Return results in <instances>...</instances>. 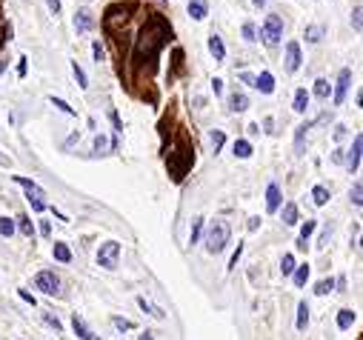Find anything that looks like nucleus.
<instances>
[{
    "label": "nucleus",
    "instance_id": "obj_55",
    "mask_svg": "<svg viewBox=\"0 0 363 340\" xmlns=\"http://www.w3.org/2000/svg\"><path fill=\"white\" fill-rule=\"evenodd\" d=\"M0 163H6V160H3V157H0Z\"/></svg>",
    "mask_w": 363,
    "mask_h": 340
},
{
    "label": "nucleus",
    "instance_id": "obj_24",
    "mask_svg": "<svg viewBox=\"0 0 363 340\" xmlns=\"http://www.w3.org/2000/svg\"><path fill=\"white\" fill-rule=\"evenodd\" d=\"M306 323H309V306H306V303H301V306H298V329H306Z\"/></svg>",
    "mask_w": 363,
    "mask_h": 340
},
{
    "label": "nucleus",
    "instance_id": "obj_8",
    "mask_svg": "<svg viewBox=\"0 0 363 340\" xmlns=\"http://www.w3.org/2000/svg\"><path fill=\"white\" fill-rule=\"evenodd\" d=\"M352 86V69H343L340 78H337V89H335V106H340L346 100V92Z\"/></svg>",
    "mask_w": 363,
    "mask_h": 340
},
{
    "label": "nucleus",
    "instance_id": "obj_38",
    "mask_svg": "<svg viewBox=\"0 0 363 340\" xmlns=\"http://www.w3.org/2000/svg\"><path fill=\"white\" fill-rule=\"evenodd\" d=\"M315 226H318L315 220H306V223H303V229H301V240H306V237H309L312 232H315Z\"/></svg>",
    "mask_w": 363,
    "mask_h": 340
},
{
    "label": "nucleus",
    "instance_id": "obj_32",
    "mask_svg": "<svg viewBox=\"0 0 363 340\" xmlns=\"http://www.w3.org/2000/svg\"><path fill=\"white\" fill-rule=\"evenodd\" d=\"M18 220H20V232H23L26 237H35V226H32V220H29L26 215H23V218H18Z\"/></svg>",
    "mask_w": 363,
    "mask_h": 340
},
{
    "label": "nucleus",
    "instance_id": "obj_25",
    "mask_svg": "<svg viewBox=\"0 0 363 340\" xmlns=\"http://www.w3.org/2000/svg\"><path fill=\"white\" fill-rule=\"evenodd\" d=\"M312 197H315L318 206H323V203L329 200V189H326V186H315V189H312Z\"/></svg>",
    "mask_w": 363,
    "mask_h": 340
},
{
    "label": "nucleus",
    "instance_id": "obj_12",
    "mask_svg": "<svg viewBox=\"0 0 363 340\" xmlns=\"http://www.w3.org/2000/svg\"><path fill=\"white\" fill-rule=\"evenodd\" d=\"M252 86L260 89L263 95H272V92H275V78H272L269 72H260V75L255 78V83H252Z\"/></svg>",
    "mask_w": 363,
    "mask_h": 340
},
{
    "label": "nucleus",
    "instance_id": "obj_21",
    "mask_svg": "<svg viewBox=\"0 0 363 340\" xmlns=\"http://www.w3.org/2000/svg\"><path fill=\"white\" fill-rule=\"evenodd\" d=\"M352 323H354V312L352 309H340V314H337V326H340V329H349Z\"/></svg>",
    "mask_w": 363,
    "mask_h": 340
},
{
    "label": "nucleus",
    "instance_id": "obj_29",
    "mask_svg": "<svg viewBox=\"0 0 363 340\" xmlns=\"http://www.w3.org/2000/svg\"><path fill=\"white\" fill-rule=\"evenodd\" d=\"M209 140H212V149H214V152H221V146L226 143V134L217 129V131H212V134H209Z\"/></svg>",
    "mask_w": 363,
    "mask_h": 340
},
{
    "label": "nucleus",
    "instance_id": "obj_15",
    "mask_svg": "<svg viewBox=\"0 0 363 340\" xmlns=\"http://www.w3.org/2000/svg\"><path fill=\"white\" fill-rule=\"evenodd\" d=\"M209 52H212L214 60H223V57H226V46H223V40L217 35H209Z\"/></svg>",
    "mask_w": 363,
    "mask_h": 340
},
{
    "label": "nucleus",
    "instance_id": "obj_35",
    "mask_svg": "<svg viewBox=\"0 0 363 340\" xmlns=\"http://www.w3.org/2000/svg\"><path fill=\"white\" fill-rule=\"evenodd\" d=\"M52 106H57V109H60V112H66V114H75V109H71L66 100H60V97H52Z\"/></svg>",
    "mask_w": 363,
    "mask_h": 340
},
{
    "label": "nucleus",
    "instance_id": "obj_53",
    "mask_svg": "<svg viewBox=\"0 0 363 340\" xmlns=\"http://www.w3.org/2000/svg\"><path fill=\"white\" fill-rule=\"evenodd\" d=\"M252 3H255V6H263V3H266V0H252Z\"/></svg>",
    "mask_w": 363,
    "mask_h": 340
},
{
    "label": "nucleus",
    "instance_id": "obj_42",
    "mask_svg": "<svg viewBox=\"0 0 363 340\" xmlns=\"http://www.w3.org/2000/svg\"><path fill=\"white\" fill-rule=\"evenodd\" d=\"M117 326V329L120 331H126V329H132V320H123V317H115V320H112Z\"/></svg>",
    "mask_w": 363,
    "mask_h": 340
},
{
    "label": "nucleus",
    "instance_id": "obj_40",
    "mask_svg": "<svg viewBox=\"0 0 363 340\" xmlns=\"http://www.w3.org/2000/svg\"><path fill=\"white\" fill-rule=\"evenodd\" d=\"M352 26H354V32H360V6H354V12H352Z\"/></svg>",
    "mask_w": 363,
    "mask_h": 340
},
{
    "label": "nucleus",
    "instance_id": "obj_49",
    "mask_svg": "<svg viewBox=\"0 0 363 340\" xmlns=\"http://www.w3.org/2000/svg\"><path fill=\"white\" fill-rule=\"evenodd\" d=\"M95 149H98V152L100 149H106V138H95Z\"/></svg>",
    "mask_w": 363,
    "mask_h": 340
},
{
    "label": "nucleus",
    "instance_id": "obj_23",
    "mask_svg": "<svg viewBox=\"0 0 363 340\" xmlns=\"http://www.w3.org/2000/svg\"><path fill=\"white\" fill-rule=\"evenodd\" d=\"M306 280H309V266L303 263V266L295 269V286H306Z\"/></svg>",
    "mask_w": 363,
    "mask_h": 340
},
{
    "label": "nucleus",
    "instance_id": "obj_2",
    "mask_svg": "<svg viewBox=\"0 0 363 340\" xmlns=\"http://www.w3.org/2000/svg\"><path fill=\"white\" fill-rule=\"evenodd\" d=\"M229 237H232V229L226 220H214L212 226H209V232H206V252H223L226 249V243H229Z\"/></svg>",
    "mask_w": 363,
    "mask_h": 340
},
{
    "label": "nucleus",
    "instance_id": "obj_48",
    "mask_svg": "<svg viewBox=\"0 0 363 340\" xmlns=\"http://www.w3.org/2000/svg\"><path fill=\"white\" fill-rule=\"evenodd\" d=\"M240 80H243V83H249V86H252V83H255V75H249V72H243V75H240Z\"/></svg>",
    "mask_w": 363,
    "mask_h": 340
},
{
    "label": "nucleus",
    "instance_id": "obj_33",
    "mask_svg": "<svg viewBox=\"0 0 363 340\" xmlns=\"http://www.w3.org/2000/svg\"><path fill=\"white\" fill-rule=\"evenodd\" d=\"M280 271H283V275H292V271H295V257H292V254H283V260H280Z\"/></svg>",
    "mask_w": 363,
    "mask_h": 340
},
{
    "label": "nucleus",
    "instance_id": "obj_36",
    "mask_svg": "<svg viewBox=\"0 0 363 340\" xmlns=\"http://www.w3.org/2000/svg\"><path fill=\"white\" fill-rule=\"evenodd\" d=\"M332 286H335V280H332V278H329V280H320L315 292H318V295H326V292H332Z\"/></svg>",
    "mask_w": 363,
    "mask_h": 340
},
{
    "label": "nucleus",
    "instance_id": "obj_10",
    "mask_svg": "<svg viewBox=\"0 0 363 340\" xmlns=\"http://www.w3.org/2000/svg\"><path fill=\"white\" fill-rule=\"evenodd\" d=\"M360 149H363V138L357 134L352 143V152L346 157V169H349V172H357V166H360Z\"/></svg>",
    "mask_w": 363,
    "mask_h": 340
},
{
    "label": "nucleus",
    "instance_id": "obj_47",
    "mask_svg": "<svg viewBox=\"0 0 363 340\" xmlns=\"http://www.w3.org/2000/svg\"><path fill=\"white\" fill-rule=\"evenodd\" d=\"M92 49H95V60H103V49H100V43H95V46H92Z\"/></svg>",
    "mask_w": 363,
    "mask_h": 340
},
{
    "label": "nucleus",
    "instance_id": "obj_22",
    "mask_svg": "<svg viewBox=\"0 0 363 340\" xmlns=\"http://www.w3.org/2000/svg\"><path fill=\"white\" fill-rule=\"evenodd\" d=\"M54 257H57L60 263H69V260H71L69 246H66V243H54Z\"/></svg>",
    "mask_w": 363,
    "mask_h": 340
},
{
    "label": "nucleus",
    "instance_id": "obj_46",
    "mask_svg": "<svg viewBox=\"0 0 363 340\" xmlns=\"http://www.w3.org/2000/svg\"><path fill=\"white\" fill-rule=\"evenodd\" d=\"M46 6L52 9V15H57L60 12V0H46Z\"/></svg>",
    "mask_w": 363,
    "mask_h": 340
},
{
    "label": "nucleus",
    "instance_id": "obj_7",
    "mask_svg": "<svg viewBox=\"0 0 363 340\" xmlns=\"http://www.w3.org/2000/svg\"><path fill=\"white\" fill-rule=\"evenodd\" d=\"M301 69V43L289 40L286 43V72H298Z\"/></svg>",
    "mask_w": 363,
    "mask_h": 340
},
{
    "label": "nucleus",
    "instance_id": "obj_51",
    "mask_svg": "<svg viewBox=\"0 0 363 340\" xmlns=\"http://www.w3.org/2000/svg\"><path fill=\"white\" fill-rule=\"evenodd\" d=\"M18 72H20V75H26V57H20V63H18Z\"/></svg>",
    "mask_w": 363,
    "mask_h": 340
},
{
    "label": "nucleus",
    "instance_id": "obj_5",
    "mask_svg": "<svg viewBox=\"0 0 363 340\" xmlns=\"http://www.w3.org/2000/svg\"><path fill=\"white\" fill-rule=\"evenodd\" d=\"M117 257H120V243L109 240V243L100 246V252H98V263L103 266V269H117Z\"/></svg>",
    "mask_w": 363,
    "mask_h": 340
},
{
    "label": "nucleus",
    "instance_id": "obj_37",
    "mask_svg": "<svg viewBox=\"0 0 363 340\" xmlns=\"http://www.w3.org/2000/svg\"><path fill=\"white\" fill-rule=\"evenodd\" d=\"M360 194H363V186H360V183H354V186H352V203H354V206H360V203H363Z\"/></svg>",
    "mask_w": 363,
    "mask_h": 340
},
{
    "label": "nucleus",
    "instance_id": "obj_6",
    "mask_svg": "<svg viewBox=\"0 0 363 340\" xmlns=\"http://www.w3.org/2000/svg\"><path fill=\"white\" fill-rule=\"evenodd\" d=\"M35 286L40 289V292H46V295H57V292H60V278H57L54 271H37Z\"/></svg>",
    "mask_w": 363,
    "mask_h": 340
},
{
    "label": "nucleus",
    "instance_id": "obj_20",
    "mask_svg": "<svg viewBox=\"0 0 363 340\" xmlns=\"http://www.w3.org/2000/svg\"><path fill=\"white\" fill-rule=\"evenodd\" d=\"M283 223L286 226H295V223H298V206H295V203H286L283 206Z\"/></svg>",
    "mask_w": 363,
    "mask_h": 340
},
{
    "label": "nucleus",
    "instance_id": "obj_27",
    "mask_svg": "<svg viewBox=\"0 0 363 340\" xmlns=\"http://www.w3.org/2000/svg\"><path fill=\"white\" fill-rule=\"evenodd\" d=\"M137 303H140V309H143V312H149L152 317H163V312H160L158 306H152L149 300H146V297H137Z\"/></svg>",
    "mask_w": 363,
    "mask_h": 340
},
{
    "label": "nucleus",
    "instance_id": "obj_28",
    "mask_svg": "<svg viewBox=\"0 0 363 340\" xmlns=\"http://www.w3.org/2000/svg\"><path fill=\"white\" fill-rule=\"evenodd\" d=\"M329 92H332V89H329V83H326V80H315V95H318L320 100H326V97H329Z\"/></svg>",
    "mask_w": 363,
    "mask_h": 340
},
{
    "label": "nucleus",
    "instance_id": "obj_39",
    "mask_svg": "<svg viewBox=\"0 0 363 340\" xmlns=\"http://www.w3.org/2000/svg\"><path fill=\"white\" fill-rule=\"evenodd\" d=\"M257 29H255V23H246V26H243V37H246L249 43H252V40H257Z\"/></svg>",
    "mask_w": 363,
    "mask_h": 340
},
{
    "label": "nucleus",
    "instance_id": "obj_54",
    "mask_svg": "<svg viewBox=\"0 0 363 340\" xmlns=\"http://www.w3.org/2000/svg\"><path fill=\"white\" fill-rule=\"evenodd\" d=\"M3 69H6V60H3V63H0V75H3Z\"/></svg>",
    "mask_w": 363,
    "mask_h": 340
},
{
    "label": "nucleus",
    "instance_id": "obj_50",
    "mask_svg": "<svg viewBox=\"0 0 363 340\" xmlns=\"http://www.w3.org/2000/svg\"><path fill=\"white\" fill-rule=\"evenodd\" d=\"M20 297H23V300H26V303H32V306H35V297L29 295V292H23V289H20Z\"/></svg>",
    "mask_w": 363,
    "mask_h": 340
},
{
    "label": "nucleus",
    "instance_id": "obj_52",
    "mask_svg": "<svg viewBox=\"0 0 363 340\" xmlns=\"http://www.w3.org/2000/svg\"><path fill=\"white\" fill-rule=\"evenodd\" d=\"M140 340H155V337H152V331H143V334H140Z\"/></svg>",
    "mask_w": 363,
    "mask_h": 340
},
{
    "label": "nucleus",
    "instance_id": "obj_14",
    "mask_svg": "<svg viewBox=\"0 0 363 340\" xmlns=\"http://www.w3.org/2000/svg\"><path fill=\"white\" fill-rule=\"evenodd\" d=\"M95 26V20H92V12H78V15H75V29H78V32H89V29Z\"/></svg>",
    "mask_w": 363,
    "mask_h": 340
},
{
    "label": "nucleus",
    "instance_id": "obj_44",
    "mask_svg": "<svg viewBox=\"0 0 363 340\" xmlns=\"http://www.w3.org/2000/svg\"><path fill=\"white\" fill-rule=\"evenodd\" d=\"M46 323H49V326H54V331H60V329H63L60 320H57V317H52V314H46Z\"/></svg>",
    "mask_w": 363,
    "mask_h": 340
},
{
    "label": "nucleus",
    "instance_id": "obj_3",
    "mask_svg": "<svg viewBox=\"0 0 363 340\" xmlns=\"http://www.w3.org/2000/svg\"><path fill=\"white\" fill-rule=\"evenodd\" d=\"M189 166H192V152H189V146L180 143L175 152H169V172H172L175 180H183V175L189 172Z\"/></svg>",
    "mask_w": 363,
    "mask_h": 340
},
{
    "label": "nucleus",
    "instance_id": "obj_41",
    "mask_svg": "<svg viewBox=\"0 0 363 340\" xmlns=\"http://www.w3.org/2000/svg\"><path fill=\"white\" fill-rule=\"evenodd\" d=\"M29 203H32V209H35V212H43V209H46L43 197H29Z\"/></svg>",
    "mask_w": 363,
    "mask_h": 340
},
{
    "label": "nucleus",
    "instance_id": "obj_17",
    "mask_svg": "<svg viewBox=\"0 0 363 340\" xmlns=\"http://www.w3.org/2000/svg\"><path fill=\"white\" fill-rule=\"evenodd\" d=\"M229 106H232V112H246L249 109V97L243 95V92H235V95L229 97Z\"/></svg>",
    "mask_w": 363,
    "mask_h": 340
},
{
    "label": "nucleus",
    "instance_id": "obj_4",
    "mask_svg": "<svg viewBox=\"0 0 363 340\" xmlns=\"http://www.w3.org/2000/svg\"><path fill=\"white\" fill-rule=\"evenodd\" d=\"M260 37H263L266 46H277L280 37H283V18L280 15H269L260 26Z\"/></svg>",
    "mask_w": 363,
    "mask_h": 340
},
{
    "label": "nucleus",
    "instance_id": "obj_45",
    "mask_svg": "<svg viewBox=\"0 0 363 340\" xmlns=\"http://www.w3.org/2000/svg\"><path fill=\"white\" fill-rule=\"evenodd\" d=\"M212 92H214V95H221V92H223V80H221V78L212 80Z\"/></svg>",
    "mask_w": 363,
    "mask_h": 340
},
{
    "label": "nucleus",
    "instance_id": "obj_43",
    "mask_svg": "<svg viewBox=\"0 0 363 340\" xmlns=\"http://www.w3.org/2000/svg\"><path fill=\"white\" fill-rule=\"evenodd\" d=\"M240 254H243V246L238 243V252L232 254V263H229V269H235V266H238V260H240Z\"/></svg>",
    "mask_w": 363,
    "mask_h": 340
},
{
    "label": "nucleus",
    "instance_id": "obj_26",
    "mask_svg": "<svg viewBox=\"0 0 363 340\" xmlns=\"http://www.w3.org/2000/svg\"><path fill=\"white\" fill-rule=\"evenodd\" d=\"M306 40L309 43H320L323 40V26H309L306 29Z\"/></svg>",
    "mask_w": 363,
    "mask_h": 340
},
{
    "label": "nucleus",
    "instance_id": "obj_30",
    "mask_svg": "<svg viewBox=\"0 0 363 340\" xmlns=\"http://www.w3.org/2000/svg\"><path fill=\"white\" fill-rule=\"evenodd\" d=\"M71 72H75V78H78V86H80V89H86V86H89V83H86V72L78 66V60L71 63Z\"/></svg>",
    "mask_w": 363,
    "mask_h": 340
},
{
    "label": "nucleus",
    "instance_id": "obj_18",
    "mask_svg": "<svg viewBox=\"0 0 363 340\" xmlns=\"http://www.w3.org/2000/svg\"><path fill=\"white\" fill-rule=\"evenodd\" d=\"M306 106H309V95H306V89H298V92H295L292 109H295L298 114H303V112H306Z\"/></svg>",
    "mask_w": 363,
    "mask_h": 340
},
{
    "label": "nucleus",
    "instance_id": "obj_34",
    "mask_svg": "<svg viewBox=\"0 0 363 340\" xmlns=\"http://www.w3.org/2000/svg\"><path fill=\"white\" fill-rule=\"evenodd\" d=\"M12 232H15V223H12L9 218H0V235H3V237H12Z\"/></svg>",
    "mask_w": 363,
    "mask_h": 340
},
{
    "label": "nucleus",
    "instance_id": "obj_31",
    "mask_svg": "<svg viewBox=\"0 0 363 340\" xmlns=\"http://www.w3.org/2000/svg\"><path fill=\"white\" fill-rule=\"evenodd\" d=\"M200 229H203V218H197L192 223V235H189V243H197L200 240Z\"/></svg>",
    "mask_w": 363,
    "mask_h": 340
},
{
    "label": "nucleus",
    "instance_id": "obj_19",
    "mask_svg": "<svg viewBox=\"0 0 363 340\" xmlns=\"http://www.w3.org/2000/svg\"><path fill=\"white\" fill-rule=\"evenodd\" d=\"M232 152H235V157H249L252 155V143H249V140H235Z\"/></svg>",
    "mask_w": 363,
    "mask_h": 340
},
{
    "label": "nucleus",
    "instance_id": "obj_1",
    "mask_svg": "<svg viewBox=\"0 0 363 340\" xmlns=\"http://www.w3.org/2000/svg\"><path fill=\"white\" fill-rule=\"evenodd\" d=\"M166 37H172V26H169L160 15H149L146 26L140 29V37H137L134 63H137V66H146V63H149V69H152L158 52L163 49V43H166Z\"/></svg>",
    "mask_w": 363,
    "mask_h": 340
},
{
    "label": "nucleus",
    "instance_id": "obj_13",
    "mask_svg": "<svg viewBox=\"0 0 363 340\" xmlns=\"http://www.w3.org/2000/svg\"><path fill=\"white\" fill-rule=\"evenodd\" d=\"M189 15L195 20H203L209 15V3L206 0H189Z\"/></svg>",
    "mask_w": 363,
    "mask_h": 340
},
{
    "label": "nucleus",
    "instance_id": "obj_11",
    "mask_svg": "<svg viewBox=\"0 0 363 340\" xmlns=\"http://www.w3.org/2000/svg\"><path fill=\"white\" fill-rule=\"evenodd\" d=\"M280 200H283V197H280V189H277V183H272L266 189V212L275 215V212L280 209Z\"/></svg>",
    "mask_w": 363,
    "mask_h": 340
},
{
    "label": "nucleus",
    "instance_id": "obj_9",
    "mask_svg": "<svg viewBox=\"0 0 363 340\" xmlns=\"http://www.w3.org/2000/svg\"><path fill=\"white\" fill-rule=\"evenodd\" d=\"M71 326H75V334H78L80 340H100V334H95V331L89 329L86 320H83L80 314H75V317H71Z\"/></svg>",
    "mask_w": 363,
    "mask_h": 340
},
{
    "label": "nucleus",
    "instance_id": "obj_16",
    "mask_svg": "<svg viewBox=\"0 0 363 340\" xmlns=\"http://www.w3.org/2000/svg\"><path fill=\"white\" fill-rule=\"evenodd\" d=\"M15 183H18V186H23V189L29 192V197H32V194H35V197H46V194H43V189H40V186H37L35 180H29V177H15Z\"/></svg>",
    "mask_w": 363,
    "mask_h": 340
}]
</instances>
